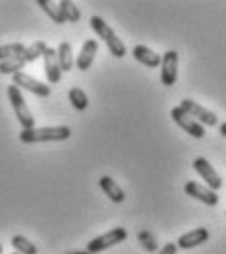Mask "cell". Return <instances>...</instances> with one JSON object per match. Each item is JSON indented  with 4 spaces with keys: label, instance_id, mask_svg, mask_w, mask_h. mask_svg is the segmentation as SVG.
Masks as SVG:
<instances>
[{
    "label": "cell",
    "instance_id": "cell-1",
    "mask_svg": "<svg viewBox=\"0 0 226 254\" xmlns=\"http://www.w3.org/2000/svg\"><path fill=\"white\" fill-rule=\"evenodd\" d=\"M71 138L69 127H44V128H28L20 132V142L24 144H36V142H61Z\"/></svg>",
    "mask_w": 226,
    "mask_h": 254
},
{
    "label": "cell",
    "instance_id": "cell-2",
    "mask_svg": "<svg viewBox=\"0 0 226 254\" xmlns=\"http://www.w3.org/2000/svg\"><path fill=\"white\" fill-rule=\"evenodd\" d=\"M89 24H91V28H93V32L107 44V48H109V52L113 54L114 58H118V60H122L124 56H126V46L122 44V40L114 34V30L101 18V16H91V20H89Z\"/></svg>",
    "mask_w": 226,
    "mask_h": 254
},
{
    "label": "cell",
    "instance_id": "cell-3",
    "mask_svg": "<svg viewBox=\"0 0 226 254\" xmlns=\"http://www.w3.org/2000/svg\"><path fill=\"white\" fill-rule=\"evenodd\" d=\"M8 99H10V105H12V109H14V115H16V119H18V123L22 125V130L34 128L36 121H34V117H32V113H30V109H28V105H26L22 93H20V89H18L14 83L8 85Z\"/></svg>",
    "mask_w": 226,
    "mask_h": 254
},
{
    "label": "cell",
    "instance_id": "cell-4",
    "mask_svg": "<svg viewBox=\"0 0 226 254\" xmlns=\"http://www.w3.org/2000/svg\"><path fill=\"white\" fill-rule=\"evenodd\" d=\"M179 107H181L193 121H197L201 127H217V125H219V117H217L213 111H209V109H205L203 105H199L197 101H193V99H183Z\"/></svg>",
    "mask_w": 226,
    "mask_h": 254
},
{
    "label": "cell",
    "instance_id": "cell-5",
    "mask_svg": "<svg viewBox=\"0 0 226 254\" xmlns=\"http://www.w3.org/2000/svg\"><path fill=\"white\" fill-rule=\"evenodd\" d=\"M126 237H128L126 229L116 227V229H113V231H109V233H105V235L93 239L91 243H87V253H91V254L103 253L105 249H111V247L118 245V243H124Z\"/></svg>",
    "mask_w": 226,
    "mask_h": 254
},
{
    "label": "cell",
    "instance_id": "cell-6",
    "mask_svg": "<svg viewBox=\"0 0 226 254\" xmlns=\"http://www.w3.org/2000/svg\"><path fill=\"white\" fill-rule=\"evenodd\" d=\"M193 170L199 174V178L205 182L207 188H211L213 191H219L223 188V180H221L219 172L211 166V162L207 158H195L193 160Z\"/></svg>",
    "mask_w": 226,
    "mask_h": 254
},
{
    "label": "cell",
    "instance_id": "cell-7",
    "mask_svg": "<svg viewBox=\"0 0 226 254\" xmlns=\"http://www.w3.org/2000/svg\"><path fill=\"white\" fill-rule=\"evenodd\" d=\"M12 81H14V85H16L18 89H26V91L34 93L36 97H44V99H46V97L52 95V87H50V85H46V83L34 79L32 75H28V73H24V71L12 75Z\"/></svg>",
    "mask_w": 226,
    "mask_h": 254
},
{
    "label": "cell",
    "instance_id": "cell-8",
    "mask_svg": "<svg viewBox=\"0 0 226 254\" xmlns=\"http://www.w3.org/2000/svg\"><path fill=\"white\" fill-rule=\"evenodd\" d=\"M162 85L166 87H173L177 83V67H179V54L175 50H170L162 56Z\"/></svg>",
    "mask_w": 226,
    "mask_h": 254
},
{
    "label": "cell",
    "instance_id": "cell-9",
    "mask_svg": "<svg viewBox=\"0 0 226 254\" xmlns=\"http://www.w3.org/2000/svg\"><path fill=\"white\" fill-rule=\"evenodd\" d=\"M171 119L177 123V127H181L187 134H191L193 138H203L205 136V128L201 127L197 121H193L181 107H173L171 109Z\"/></svg>",
    "mask_w": 226,
    "mask_h": 254
},
{
    "label": "cell",
    "instance_id": "cell-10",
    "mask_svg": "<svg viewBox=\"0 0 226 254\" xmlns=\"http://www.w3.org/2000/svg\"><path fill=\"white\" fill-rule=\"evenodd\" d=\"M211 239V233H209V229H205V227H199V229H193V231H189V233H185V235H181L179 239H177V249H183V251H191V249H195V247H201V245H205L207 241Z\"/></svg>",
    "mask_w": 226,
    "mask_h": 254
},
{
    "label": "cell",
    "instance_id": "cell-11",
    "mask_svg": "<svg viewBox=\"0 0 226 254\" xmlns=\"http://www.w3.org/2000/svg\"><path fill=\"white\" fill-rule=\"evenodd\" d=\"M185 193L189 197H193V199H199L201 203H205L209 207H215L219 203L217 191H213L211 188H207V186H201L199 182H187L185 184Z\"/></svg>",
    "mask_w": 226,
    "mask_h": 254
},
{
    "label": "cell",
    "instance_id": "cell-12",
    "mask_svg": "<svg viewBox=\"0 0 226 254\" xmlns=\"http://www.w3.org/2000/svg\"><path fill=\"white\" fill-rule=\"evenodd\" d=\"M97 52H99V42H97V40H87V42L83 44V48H81L77 60H75V67H77L79 71H87V69H91V65H93V62H95Z\"/></svg>",
    "mask_w": 226,
    "mask_h": 254
},
{
    "label": "cell",
    "instance_id": "cell-13",
    "mask_svg": "<svg viewBox=\"0 0 226 254\" xmlns=\"http://www.w3.org/2000/svg\"><path fill=\"white\" fill-rule=\"evenodd\" d=\"M44 67H46V77H48V83L57 85L61 81V67L57 62V50L54 48H48L46 54H44Z\"/></svg>",
    "mask_w": 226,
    "mask_h": 254
},
{
    "label": "cell",
    "instance_id": "cell-14",
    "mask_svg": "<svg viewBox=\"0 0 226 254\" xmlns=\"http://www.w3.org/2000/svg\"><path fill=\"white\" fill-rule=\"evenodd\" d=\"M132 58H134L136 62H140L142 65H146V67H152V69L162 65V56L156 54L154 50H150L148 46H134Z\"/></svg>",
    "mask_w": 226,
    "mask_h": 254
},
{
    "label": "cell",
    "instance_id": "cell-15",
    "mask_svg": "<svg viewBox=\"0 0 226 254\" xmlns=\"http://www.w3.org/2000/svg\"><path fill=\"white\" fill-rule=\"evenodd\" d=\"M99 186H101V190L105 191V195H109V199L114 201V203H122V201L126 199L122 188L114 182L111 176H103V178L99 180Z\"/></svg>",
    "mask_w": 226,
    "mask_h": 254
},
{
    "label": "cell",
    "instance_id": "cell-16",
    "mask_svg": "<svg viewBox=\"0 0 226 254\" xmlns=\"http://www.w3.org/2000/svg\"><path fill=\"white\" fill-rule=\"evenodd\" d=\"M57 62L61 71H71L73 69V50H71V44L69 42H61L59 48H57Z\"/></svg>",
    "mask_w": 226,
    "mask_h": 254
},
{
    "label": "cell",
    "instance_id": "cell-17",
    "mask_svg": "<svg viewBox=\"0 0 226 254\" xmlns=\"http://www.w3.org/2000/svg\"><path fill=\"white\" fill-rule=\"evenodd\" d=\"M46 50H48V44L40 40V42H34L32 46H28V48H26V52L22 54V58H24V62H26V64H32V62H36V60L44 58Z\"/></svg>",
    "mask_w": 226,
    "mask_h": 254
},
{
    "label": "cell",
    "instance_id": "cell-18",
    "mask_svg": "<svg viewBox=\"0 0 226 254\" xmlns=\"http://www.w3.org/2000/svg\"><path fill=\"white\" fill-rule=\"evenodd\" d=\"M12 247L18 254H38V247L34 243H30L22 235H14L12 237Z\"/></svg>",
    "mask_w": 226,
    "mask_h": 254
},
{
    "label": "cell",
    "instance_id": "cell-19",
    "mask_svg": "<svg viewBox=\"0 0 226 254\" xmlns=\"http://www.w3.org/2000/svg\"><path fill=\"white\" fill-rule=\"evenodd\" d=\"M59 10H61L65 22L77 24V22L81 20V12H79V8H77L73 2H69V0H61V2H59Z\"/></svg>",
    "mask_w": 226,
    "mask_h": 254
},
{
    "label": "cell",
    "instance_id": "cell-20",
    "mask_svg": "<svg viewBox=\"0 0 226 254\" xmlns=\"http://www.w3.org/2000/svg\"><path fill=\"white\" fill-rule=\"evenodd\" d=\"M69 101H71V105L77 109V111H87V107H89V97H87V93L83 91V89H79V87H73L71 91H69Z\"/></svg>",
    "mask_w": 226,
    "mask_h": 254
},
{
    "label": "cell",
    "instance_id": "cell-21",
    "mask_svg": "<svg viewBox=\"0 0 226 254\" xmlns=\"http://www.w3.org/2000/svg\"><path fill=\"white\" fill-rule=\"evenodd\" d=\"M38 6H40L56 24H65V18H63V14H61V10H59V4H54V2H50V0H38Z\"/></svg>",
    "mask_w": 226,
    "mask_h": 254
},
{
    "label": "cell",
    "instance_id": "cell-22",
    "mask_svg": "<svg viewBox=\"0 0 226 254\" xmlns=\"http://www.w3.org/2000/svg\"><path fill=\"white\" fill-rule=\"evenodd\" d=\"M26 52V46L16 42V44H8V46H0V64L2 62H8L16 56H22Z\"/></svg>",
    "mask_w": 226,
    "mask_h": 254
},
{
    "label": "cell",
    "instance_id": "cell-23",
    "mask_svg": "<svg viewBox=\"0 0 226 254\" xmlns=\"http://www.w3.org/2000/svg\"><path fill=\"white\" fill-rule=\"evenodd\" d=\"M24 65H26L24 58H22V56H16V58H12V60L0 64V73H2V75H16V73H20V71L24 69Z\"/></svg>",
    "mask_w": 226,
    "mask_h": 254
},
{
    "label": "cell",
    "instance_id": "cell-24",
    "mask_svg": "<svg viewBox=\"0 0 226 254\" xmlns=\"http://www.w3.org/2000/svg\"><path fill=\"white\" fill-rule=\"evenodd\" d=\"M175 253H177V245H175V243H168V245H164V247L160 249L158 254H175Z\"/></svg>",
    "mask_w": 226,
    "mask_h": 254
},
{
    "label": "cell",
    "instance_id": "cell-25",
    "mask_svg": "<svg viewBox=\"0 0 226 254\" xmlns=\"http://www.w3.org/2000/svg\"><path fill=\"white\" fill-rule=\"evenodd\" d=\"M219 132H221V134H223V136L226 138V123H223V125L219 127Z\"/></svg>",
    "mask_w": 226,
    "mask_h": 254
},
{
    "label": "cell",
    "instance_id": "cell-26",
    "mask_svg": "<svg viewBox=\"0 0 226 254\" xmlns=\"http://www.w3.org/2000/svg\"><path fill=\"white\" fill-rule=\"evenodd\" d=\"M67 254H91V253H87V251H85V253H83V251H75V253H67Z\"/></svg>",
    "mask_w": 226,
    "mask_h": 254
},
{
    "label": "cell",
    "instance_id": "cell-27",
    "mask_svg": "<svg viewBox=\"0 0 226 254\" xmlns=\"http://www.w3.org/2000/svg\"><path fill=\"white\" fill-rule=\"evenodd\" d=\"M0 254H2V245H0Z\"/></svg>",
    "mask_w": 226,
    "mask_h": 254
},
{
    "label": "cell",
    "instance_id": "cell-28",
    "mask_svg": "<svg viewBox=\"0 0 226 254\" xmlns=\"http://www.w3.org/2000/svg\"><path fill=\"white\" fill-rule=\"evenodd\" d=\"M12 254H18V253H12Z\"/></svg>",
    "mask_w": 226,
    "mask_h": 254
}]
</instances>
